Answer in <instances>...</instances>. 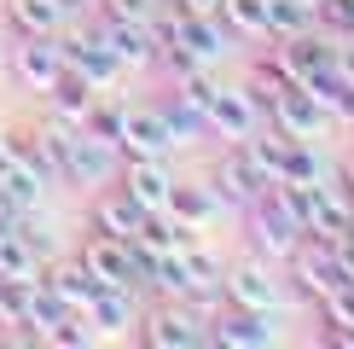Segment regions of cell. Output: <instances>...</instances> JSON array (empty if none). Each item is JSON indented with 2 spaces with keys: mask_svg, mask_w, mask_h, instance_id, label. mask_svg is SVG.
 <instances>
[{
  "mask_svg": "<svg viewBox=\"0 0 354 349\" xmlns=\"http://www.w3.org/2000/svg\"><path fill=\"white\" fill-rule=\"evenodd\" d=\"M87 326L99 338H122V332L140 326V309H134V291L128 285H99V297L87 303Z\"/></svg>",
  "mask_w": 354,
  "mask_h": 349,
  "instance_id": "cell-16",
  "label": "cell"
},
{
  "mask_svg": "<svg viewBox=\"0 0 354 349\" xmlns=\"http://www.w3.org/2000/svg\"><path fill=\"white\" fill-rule=\"evenodd\" d=\"M174 145L180 140H174L163 105H122V134H116L122 157H169Z\"/></svg>",
  "mask_w": 354,
  "mask_h": 349,
  "instance_id": "cell-6",
  "label": "cell"
},
{
  "mask_svg": "<svg viewBox=\"0 0 354 349\" xmlns=\"http://www.w3.org/2000/svg\"><path fill=\"white\" fill-rule=\"evenodd\" d=\"M319 314H326V343L354 349V285H337L331 297H319Z\"/></svg>",
  "mask_w": 354,
  "mask_h": 349,
  "instance_id": "cell-26",
  "label": "cell"
},
{
  "mask_svg": "<svg viewBox=\"0 0 354 349\" xmlns=\"http://www.w3.org/2000/svg\"><path fill=\"white\" fill-rule=\"evenodd\" d=\"M41 280H47V291L64 303L70 314H87V303L99 297V280L82 268V262H47V268H41Z\"/></svg>",
  "mask_w": 354,
  "mask_h": 349,
  "instance_id": "cell-17",
  "label": "cell"
},
{
  "mask_svg": "<svg viewBox=\"0 0 354 349\" xmlns=\"http://www.w3.org/2000/svg\"><path fill=\"white\" fill-rule=\"evenodd\" d=\"M273 338L279 332H273L268 309H232V303H221L215 320H209V343H221V349H268Z\"/></svg>",
  "mask_w": 354,
  "mask_h": 349,
  "instance_id": "cell-9",
  "label": "cell"
},
{
  "mask_svg": "<svg viewBox=\"0 0 354 349\" xmlns=\"http://www.w3.org/2000/svg\"><path fill=\"white\" fill-rule=\"evenodd\" d=\"M140 222H145V210L122 193V186H99V198H93V227L99 233H111V239H134Z\"/></svg>",
  "mask_w": 354,
  "mask_h": 349,
  "instance_id": "cell-18",
  "label": "cell"
},
{
  "mask_svg": "<svg viewBox=\"0 0 354 349\" xmlns=\"http://www.w3.org/2000/svg\"><path fill=\"white\" fill-rule=\"evenodd\" d=\"M58 6H64V12H87V6H93V0H58Z\"/></svg>",
  "mask_w": 354,
  "mask_h": 349,
  "instance_id": "cell-36",
  "label": "cell"
},
{
  "mask_svg": "<svg viewBox=\"0 0 354 349\" xmlns=\"http://www.w3.org/2000/svg\"><path fill=\"white\" fill-rule=\"evenodd\" d=\"M314 24L331 41H348L354 35V0H314Z\"/></svg>",
  "mask_w": 354,
  "mask_h": 349,
  "instance_id": "cell-31",
  "label": "cell"
},
{
  "mask_svg": "<svg viewBox=\"0 0 354 349\" xmlns=\"http://www.w3.org/2000/svg\"><path fill=\"white\" fill-rule=\"evenodd\" d=\"M76 262L99 285H128V291H140V274H145V256L134 251V239H111V233H99V227L82 239Z\"/></svg>",
  "mask_w": 354,
  "mask_h": 349,
  "instance_id": "cell-3",
  "label": "cell"
},
{
  "mask_svg": "<svg viewBox=\"0 0 354 349\" xmlns=\"http://www.w3.org/2000/svg\"><path fill=\"white\" fill-rule=\"evenodd\" d=\"M169 6H174V12H215L221 0H169Z\"/></svg>",
  "mask_w": 354,
  "mask_h": 349,
  "instance_id": "cell-34",
  "label": "cell"
},
{
  "mask_svg": "<svg viewBox=\"0 0 354 349\" xmlns=\"http://www.w3.org/2000/svg\"><path fill=\"white\" fill-rule=\"evenodd\" d=\"M268 123H273L285 140H319L331 116L314 105V93H308V87H290V93H279L273 105H268Z\"/></svg>",
  "mask_w": 354,
  "mask_h": 349,
  "instance_id": "cell-13",
  "label": "cell"
},
{
  "mask_svg": "<svg viewBox=\"0 0 354 349\" xmlns=\"http://www.w3.org/2000/svg\"><path fill=\"white\" fill-rule=\"evenodd\" d=\"M203 116H209V134H215V140H232V145H239V140H250L261 123H268V105H261L256 87L244 82V87H215L209 105H203Z\"/></svg>",
  "mask_w": 354,
  "mask_h": 349,
  "instance_id": "cell-5",
  "label": "cell"
},
{
  "mask_svg": "<svg viewBox=\"0 0 354 349\" xmlns=\"http://www.w3.org/2000/svg\"><path fill=\"white\" fill-rule=\"evenodd\" d=\"M134 338L145 349H198V343H209V320H203L198 309H186L180 297H163L157 309L140 314Z\"/></svg>",
  "mask_w": 354,
  "mask_h": 349,
  "instance_id": "cell-2",
  "label": "cell"
},
{
  "mask_svg": "<svg viewBox=\"0 0 354 349\" xmlns=\"http://www.w3.org/2000/svg\"><path fill=\"white\" fill-rule=\"evenodd\" d=\"M41 268H47V262H41V251L24 239L18 227L0 233V280H12V285H35Z\"/></svg>",
  "mask_w": 354,
  "mask_h": 349,
  "instance_id": "cell-21",
  "label": "cell"
},
{
  "mask_svg": "<svg viewBox=\"0 0 354 349\" xmlns=\"http://www.w3.org/2000/svg\"><path fill=\"white\" fill-rule=\"evenodd\" d=\"M93 35L116 53V64H122V70H145V64H157V24L105 18V12H99V18H93Z\"/></svg>",
  "mask_w": 354,
  "mask_h": 349,
  "instance_id": "cell-8",
  "label": "cell"
},
{
  "mask_svg": "<svg viewBox=\"0 0 354 349\" xmlns=\"http://www.w3.org/2000/svg\"><path fill=\"white\" fill-rule=\"evenodd\" d=\"M116 186L140 204V210H169V193H174V174L163 157H122L116 169Z\"/></svg>",
  "mask_w": 354,
  "mask_h": 349,
  "instance_id": "cell-12",
  "label": "cell"
},
{
  "mask_svg": "<svg viewBox=\"0 0 354 349\" xmlns=\"http://www.w3.org/2000/svg\"><path fill=\"white\" fill-rule=\"evenodd\" d=\"M302 87L314 93V105L326 111V116H337V123H348V116H354V82H348L337 64H326L319 76H308Z\"/></svg>",
  "mask_w": 354,
  "mask_h": 349,
  "instance_id": "cell-22",
  "label": "cell"
},
{
  "mask_svg": "<svg viewBox=\"0 0 354 349\" xmlns=\"http://www.w3.org/2000/svg\"><path fill=\"white\" fill-rule=\"evenodd\" d=\"M221 297L232 303V309H279V297H285V280L273 274L268 256H244L232 262V268H221Z\"/></svg>",
  "mask_w": 354,
  "mask_h": 349,
  "instance_id": "cell-4",
  "label": "cell"
},
{
  "mask_svg": "<svg viewBox=\"0 0 354 349\" xmlns=\"http://www.w3.org/2000/svg\"><path fill=\"white\" fill-rule=\"evenodd\" d=\"M279 181H285V186H314V181H326L319 145H314V140H290V145H285V163H279Z\"/></svg>",
  "mask_w": 354,
  "mask_h": 349,
  "instance_id": "cell-25",
  "label": "cell"
},
{
  "mask_svg": "<svg viewBox=\"0 0 354 349\" xmlns=\"http://www.w3.org/2000/svg\"><path fill=\"white\" fill-rule=\"evenodd\" d=\"M58 70H64V53H58V35L41 41V35H18V47H12V76H18V87H29V93L47 99Z\"/></svg>",
  "mask_w": 354,
  "mask_h": 349,
  "instance_id": "cell-11",
  "label": "cell"
},
{
  "mask_svg": "<svg viewBox=\"0 0 354 349\" xmlns=\"http://www.w3.org/2000/svg\"><path fill=\"white\" fill-rule=\"evenodd\" d=\"M273 53L285 58V70L297 82H308V76H319L326 64H337V41L326 35V29H302V35H290V41H273Z\"/></svg>",
  "mask_w": 354,
  "mask_h": 349,
  "instance_id": "cell-14",
  "label": "cell"
},
{
  "mask_svg": "<svg viewBox=\"0 0 354 349\" xmlns=\"http://www.w3.org/2000/svg\"><path fill=\"white\" fill-rule=\"evenodd\" d=\"M99 99V87L82 76V70H58V82H53V93H47V105H53V116H64V123H82V111Z\"/></svg>",
  "mask_w": 354,
  "mask_h": 349,
  "instance_id": "cell-23",
  "label": "cell"
},
{
  "mask_svg": "<svg viewBox=\"0 0 354 349\" xmlns=\"http://www.w3.org/2000/svg\"><path fill=\"white\" fill-rule=\"evenodd\" d=\"M314 29V6L308 0H268V41H290Z\"/></svg>",
  "mask_w": 354,
  "mask_h": 349,
  "instance_id": "cell-28",
  "label": "cell"
},
{
  "mask_svg": "<svg viewBox=\"0 0 354 349\" xmlns=\"http://www.w3.org/2000/svg\"><path fill=\"white\" fill-rule=\"evenodd\" d=\"M64 18H70V12L58 6V0H6V24L18 29V35L53 41V35H64Z\"/></svg>",
  "mask_w": 354,
  "mask_h": 349,
  "instance_id": "cell-20",
  "label": "cell"
},
{
  "mask_svg": "<svg viewBox=\"0 0 354 349\" xmlns=\"http://www.w3.org/2000/svg\"><path fill=\"white\" fill-rule=\"evenodd\" d=\"M215 18L227 24L232 41H268V0H221Z\"/></svg>",
  "mask_w": 354,
  "mask_h": 349,
  "instance_id": "cell-24",
  "label": "cell"
},
{
  "mask_svg": "<svg viewBox=\"0 0 354 349\" xmlns=\"http://www.w3.org/2000/svg\"><path fill=\"white\" fill-rule=\"evenodd\" d=\"M12 163H18V145H12V134H0V174H6Z\"/></svg>",
  "mask_w": 354,
  "mask_h": 349,
  "instance_id": "cell-33",
  "label": "cell"
},
{
  "mask_svg": "<svg viewBox=\"0 0 354 349\" xmlns=\"http://www.w3.org/2000/svg\"><path fill=\"white\" fill-rule=\"evenodd\" d=\"M337 181H343L348 193H354V145H348V157H343V169H337Z\"/></svg>",
  "mask_w": 354,
  "mask_h": 349,
  "instance_id": "cell-35",
  "label": "cell"
},
{
  "mask_svg": "<svg viewBox=\"0 0 354 349\" xmlns=\"http://www.w3.org/2000/svg\"><path fill=\"white\" fill-rule=\"evenodd\" d=\"M244 222H250V244H256V256H268V262H285L302 244V227H297V215L285 210L279 186H261V193L244 204Z\"/></svg>",
  "mask_w": 354,
  "mask_h": 349,
  "instance_id": "cell-1",
  "label": "cell"
},
{
  "mask_svg": "<svg viewBox=\"0 0 354 349\" xmlns=\"http://www.w3.org/2000/svg\"><path fill=\"white\" fill-rule=\"evenodd\" d=\"M157 105H163V116H169V128H174V140H180V145H192V140L209 134V116H203V105H192L186 93H174V87H169V99H157Z\"/></svg>",
  "mask_w": 354,
  "mask_h": 349,
  "instance_id": "cell-27",
  "label": "cell"
},
{
  "mask_svg": "<svg viewBox=\"0 0 354 349\" xmlns=\"http://www.w3.org/2000/svg\"><path fill=\"white\" fill-rule=\"evenodd\" d=\"M105 18H134V24H151L163 12V0H93Z\"/></svg>",
  "mask_w": 354,
  "mask_h": 349,
  "instance_id": "cell-32",
  "label": "cell"
},
{
  "mask_svg": "<svg viewBox=\"0 0 354 349\" xmlns=\"http://www.w3.org/2000/svg\"><path fill=\"white\" fill-rule=\"evenodd\" d=\"M0 186H6V198H12V210H35L41 198H47V174H35L18 157V163H12L6 174H0Z\"/></svg>",
  "mask_w": 354,
  "mask_h": 349,
  "instance_id": "cell-29",
  "label": "cell"
},
{
  "mask_svg": "<svg viewBox=\"0 0 354 349\" xmlns=\"http://www.w3.org/2000/svg\"><path fill=\"white\" fill-rule=\"evenodd\" d=\"M209 186L221 193V204H232V210H244V204L256 198V193H261L268 181H261V169L250 163V152H244V145H232V152H227V157H221V163L209 169Z\"/></svg>",
  "mask_w": 354,
  "mask_h": 349,
  "instance_id": "cell-15",
  "label": "cell"
},
{
  "mask_svg": "<svg viewBox=\"0 0 354 349\" xmlns=\"http://www.w3.org/2000/svg\"><path fill=\"white\" fill-rule=\"evenodd\" d=\"M348 227H354V193H348L343 181H331V174H326V181H314V186H308V227L302 233H308V239L337 244Z\"/></svg>",
  "mask_w": 354,
  "mask_h": 349,
  "instance_id": "cell-7",
  "label": "cell"
},
{
  "mask_svg": "<svg viewBox=\"0 0 354 349\" xmlns=\"http://www.w3.org/2000/svg\"><path fill=\"white\" fill-rule=\"evenodd\" d=\"M169 215L203 233V227L221 215V193H215L209 181H174V193H169Z\"/></svg>",
  "mask_w": 354,
  "mask_h": 349,
  "instance_id": "cell-19",
  "label": "cell"
},
{
  "mask_svg": "<svg viewBox=\"0 0 354 349\" xmlns=\"http://www.w3.org/2000/svg\"><path fill=\"white\" fill-rule=\"evenodd\" d=\"M250 87H256L261 105H273L279 93H290V87H302V82L285 70V58H279V53H268V58H256V76H250Z\"/></svg>",
  "mask_w": 354,
  "mask_h": 349,
  "instance_id": "cell-30",
  "label": "cell"
},
{
  "mask_svg": "<svg viewBox=\"0 0 354 349\" xmlns=\"http://www.w3.org/2000/svg\"><path fill=\"white\" fill-rule=\"evenodd\" d=\"M58 53H64L70 70H82L87 82L99 87V93H111L116 82H122V64H116V53L105 47V41L93 35V29H76V35H58Z\"/></svg>",
  "mask_w": 354,
  "mask_h": 349,
  "instance_id": "cell-10",
  "label": "cell"
},
{
  "mask_svg": "<svg viewBox=\"0 0 354 349\" xmlns=\"http://www.w3.org/2000/svg\"><path fill=\"white\" fill-rule=\"evenodd\" d=\"M348 233H354V227H348Z\"/></svg>",
  "mask_w": 354,
  "mask_h": 349,
  "instance_id": "cell-38",
  "label": "cell"
},
{
  "mask_svg": "<svg viewBox=\"0 0 354 349\" xmlns=\"http://www.w3.org/2000/svg\"><path fill=\"white\" fill-rule=\"evenodd\" d=\"M308 6H314V0H308Z\"/></svg>",
  "mask_w": 354,
  "mask_h": 349,
  "instance_id": "cell-37",
  "label": "cell"
}]
</instances>
